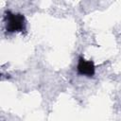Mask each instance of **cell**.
<instances>
[{
	"label": "cell",
	"instance_id": "1",
	"mask_svg": "<svg viewBox=\"0 0 121 121\" xmlns=\"http://www.w3.org/2000/svg\"><path fill=\"white\" fill-rule=\"evenodd\" d=\"M7 19V30L9 32L13 31H24L26 29L25 17L22 14H14L9 11L6 13Z\"/></svg>",
	"mask_w": 121,
	"mask_h": 121
},
{
	"label": "cell",
	"instance_id": "2",
	"mask_svg": "<svg viewBox=\"0 0 121 121\" xmlns=\"http://www.w3.org/2000/svg\"><path fill=\"white\" fill-rule=\"evenodd\" d=\"M78 72L80 75L87 77H93L95 74V65L92 60H85L83 58H79L78 64Z\"/></svg>",
	"mask_w": 121,
	"mask_h": 121
}]
</instances>
